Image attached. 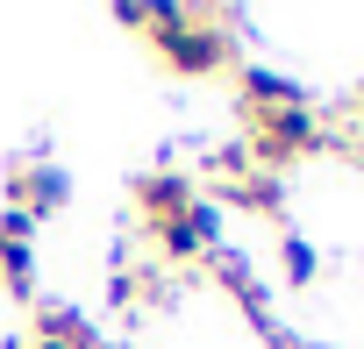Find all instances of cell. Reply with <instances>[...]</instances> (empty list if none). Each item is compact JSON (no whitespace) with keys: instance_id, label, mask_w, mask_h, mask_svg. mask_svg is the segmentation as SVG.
<instances>
[{"instance_id":"obj_1","label":"cell","mask_w":364,"mask_h":349,"mask_svg":"<svg viewBox=\"0 0 364 349\" xmlns=\"http://www.w3.org/2000/svg\"><path fill=\"white\" fill-rule=\"evenodd\" d=\"M136 29L150 36V50H157L178 79H215V72H229V57H236L229 15H200V8H143Z\"/></svg>"},{"instance_id":"obj_2","label":"cell","mask_w":364,"mask_h":349,"mask_svg":"<svg viewBox=\"0 0 364 349\" xmlns=\"http://www.w3.org/2000/svg\"><path fill=\"white\" fill-rule=\"evenodd\" d=\"M314 150H328V128H321V114L307 100H286V107H257L250 114V157L264 171H279L293 157H314Z\"/></svg>"},{"instance_id":"obj_3","label":"cell","mask_w":364,"mask_h":349,"mask_svg":"<svg viewBox=\"0 0 364 349\" xmlns=\"http://www.w3.org/2000/svg\"><path fill=\"white\" fill-rule=\"evenodd\" d=\"M150 236H157V250H164L171 264H186V257H215V250H222V207H215V200L200 193V200H193L186 214L157 221Z\"/></svg>"},{"instance_id":"obj_4","label":"cell","mask_w":364,"mask_h":349,"mask_svg":"<svg viewBox=\"0 0 364 349\" xmlns=\"http://www.w3.org/2000/svg\"><path fill=\"white\" fill-rule=\"evenodd\" d=\"M65 200H72V179H65L58 164L29 157V164H15V171H8V207H15V214L43 221V214H58Z\"/></svg>"},{"instance_id":"obj_5","label":"cell","mask_w":364,"mask_h":349,"mask_svg":"<svg viewBox=\"0 0 364 349\" xmlns=\"http://www.w3.org/2000/svg\"><path fill=\"white\" fill-rule=\"evenodd\" d=\"M193 200H200V186L186 179V171H150V179H136V207H143L150 228L171 221V214H186Z\"/></svg>"},{"instance_id":"obj_6","label":"cell","mask_w":364,"mask_h":349,"mask_svg":"<svg viewBox=\"0 0 364 349\" xmlns=\"http://www.w3.org/2000/svg\"><path fill=\"white\" fill-rule=\"evenodd\" d=\"M215 278H222V285L236 292V306H243V314H250L257 328H272V299H264V285H257V271H250V264H243L236 250H215Z\"/></svg>"},{"instance_id":"obj_7","label":"cell","mask_w":364,"mask_h":349,"mask_svg":"<svg viewBox=\"0 0 364 349\" xmlns=\"http://www.w3.org/2000/svg\"><path fill=\"white\" fill-rule=\"evenodd\" d=\"M229 200L250 207V214H286V186H279V171H264V164H250L243 179H229Z\"/></svg>"},{"instance_id":"obj_8","label":"cell","mask_w":364,"mask_h":349,"mask_svg":"<svg viewBox=\"0 0 364 349\" xmlns=\"http://www.w3.org/2000/svg\"><path fill=\"white\" fill-rule=\"evenodd\" d=\"M286 100H307L293 79H279V72H264V65H250L243 72V107L257 114V107H286Z\"/></svg>"},{"instance_id":"obj_9","label":"cell","mask_w":364,"mask_h":349,"mask_svg":"<svg viewBox=\"0 0 364 349\" xmlns=\"http://www.w3.org/2000/svg\"><path fill=\"white\" fill-rule=\"evenodd\" d=\"M0 285H8L15 299L36 292V250L29 243H0Z\"/></svg>"},{"instance_id":"obj_10","label":"cell","mask_w":364,"mask_h":349,"mask_svg":"<svg viewBox=\"0 0 364 349\" xmlns=\"http://www.w3.org/2000/svg\"><path fill=\"white\" fill-rule=\"evenodd\" d=\"M279 264H286V285H314V271H321L314 264V243H300V236L279 243Z\"/></svg>"},{"instance_id":"obj_11","label":"cell","mask_w":364,"mask_h":349,"mask_svg":"<svg viewBox=\"0 0 364 349\" xmlns=\"http://www.w3.org/2000/svg\"><path fill=\"white\" fill-rule=\"evenodd\" d=\"M350 107H357V121H364V86H357V100H350Z\"/></svg>"},{"instance_id":"obj_12","label":"cell","mask_w":364,"mask_h":349,"mask_svg":"<svg viewBox=\"0 0 364 349\" xmlns=\"http://www.w3.org/2000/svg\"><path fill=\"white\" fill-rule=\"evenodd\" d=\"M36 349H65V342H43V335H36Z\"/></svg>"},{"instance_id":"obj_13","label":"cell","mask_w":364,"mask_h":349,"mask_svg":"<svg viewBox=\"0 0 364 349\" xmlns=\"http://www.w3.org/2000/svg\"><path fill=\"white\" fill-rule=\"evenodd\" d=\"M293 349H314V342H293Z\"/></svg>"},{"instance_id":"obj_14","label":"cell","mask_w":364,"mask_h":349,"mask_svg":"<svg viewBox=\"0 0 364 349\" xmlns=\"http://www.w3.org/2000/svg\"><path fill=\"white\" fill-rule=\"evenodd\" d=\"M357 157H364V143H357Z\"/></svg>"}]
</instances>
